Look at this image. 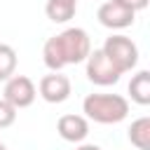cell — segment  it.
<instances>
[{
  "mask_svg": "<svg viewBox=\"0 0 150 150\" xmlns=\"http://www.w3.org/2000/svg\"><path fill=\"white\" fill-rule=\"evenodd\" d=\"M91 52V40L84 28H66L49 38L42 47V61L49 70H61L73 63H82Z\"/></svg>",
  "mask_w": 150,
  "mask_h": 150,
  "instance_id": "6da1fadb",
  "label": "cell"
},
{
  "mask_svg": "<svg viewBox=\"0 0 150 150\" xmlns=\"http://www.w3.org/2000/svg\"><path fill=\"white\" fill-rule=\"evenodd\" d=\"M87 120L98 124H117L129 115V101L120 94H89L82 101Z\"/></svg>",
  "mask_w": 150,
  "mask_h": 150,
  "instance_id": "7a4b0ae2",
  "label": "cell"
},
{
  "mask_svg": "<svg viewBox=\"0 0 150 150\" xmlns=\"http://www.w3.org/2000/svg\"><path fill=\"white\" fill-rule=\"evenodd\" d=\"M101 49H103V54L120 68L122 75L129 73V70H134L136 63H138V47H136V42H134L131 38H127V35H110V38L103 42Z\"/></svg>",
  "mask_w": 150,
  "mask_h": 150,
  "instance_id": "3957f363",
  "label": "cell"
},
{
  "mask_svg": "<svg viewBox=\"0 0 150 150\" xmlns=\"http://www.w3.org/2000/svg\"><path fill=\"white\" fill-rule=\"evenodd\" d=\"M87 61V80L98 84V87H108V84H117L122 73L120 68L103 54V49H94L89 52V56L84 59Z\"/></svg>",
  "mask_w": 150,
  "mask_h": 150,
  "instance_id": "277c9868",
  "label": "cell"
},
{
  "mask_svg": "<svg viewBox=\"0 0 150 150\" xmlns=\"http://www.w3.org/2000/svg\"><path fill=\"white\" fill-rule=\"evenodd\" d=\"M2 94H5L2 98L7 103H12L16 110H21V108L33 105V101L38 96V89H35V84H33L30 77H26V75H12L9 80H5V91Z\"/></svg>",
  "mask_w": 150,
  "mask_h": 150,
  "instance_id": "5b68a950",
  "label": "cell"
},
{
  "mask_svg": "<svg viewBox=\"0 0 150 150\" xmlns=\"http://www.w3.org/2000/svg\"><path fill=\"white\" fill-rule=\"evenodd\" d=\"M38 91L40 96L47 101V103H63L70 91H73V84H70V77L59 73V70H52L49 75H45L38 84Z\"/></svg>",
  "mask_w": 150,
  "mask_h": 150,
  "instance_id": "8992f818",
  "label": "cell"
},
{
  "mask_svg": "<svg viewBox=\"0 0 150 150\" xmlns=\"http://www.w3.org/2000/svg\"><path fill=\"white\" fill-rule=\"evenodd\" d=\"M134 16H136V14H134L131 9H127V7L117 5L115 0L103 2V5L98 7V12H96L98 23H101V26H105V28H110V30L129 28V26L134 23Z\"/></svg>",
  "mask_w": 150,
  "mask_h": 150,
  "instance_id": "52a82bcc",
  "label": "cell"
},
{
  "mask_svg": "<svg viewBox=\"0 0 150 150\" xmlns=\"http://www.w3.org/2000/svg\"><path fill=\"white\" fill-rule=\"evenodd\" d=\"M56 131L68 143H82L89 136V122L84 115H61L56 122Z\"/></svg>",
  "mask_w": 150,
  "mask_h": 150,
  "instance_id": "ba28073f",
  "label": "cell"
},
{
  "mask_svg": "<svg viewBox=\"0 0 150 150\" xmlns=\"http://www.w3.org/2000/svg\"><path fill=\"white\" fill-rule=\"evenodd\" d=\"M129 94H131V101H136L138 105H148L150 103V73L148 70H138L131 77Z\"/></svg>",
  "mask_w": 150,
  "mask_h": 150,
  "instance_id": "9c48e42d",
  "label": "cell"
},
{
  "mask_svg": "<svg viewBox=\"0 0 150 150\" xmlns=\"http://www.w3.org/2000/svg\"><path fill=\"white\" fill-rule=\"evenodd\" d=\"M129 141L138 150H150V117H138L129 127Z\"/></svg>",
  "mask_w": 150,
  "mask_h": 150,
  "instance_id": "30bf717a",
  "label": "cell"
},
{
  "mask_svg": "<svg viewBox=\"0 0 150 150\" xmlns=\"http://www.w3.org/2000/svg\"><path fill=\"white\" fill-rule=\"evenodd\" d=\"M75 9H77V5H70V2H63V0H47V5H45V14L54 23L70 21L75 16Z\"/></svg>",
  "mask_w": 150,
  "mask_h": 150,
  "instance_id": "8fae6325",
  "label": "cell"
},
{
  "mask_svg": "<svg viewBox=\"0 0 150 150\" xmlns=\"http://www.w3.org/2000/svg\"><path fill=\"white\" fill-rule=\"evenodd\" d=\"M14 70H16V52H14V47L0 42V82L9 80L14 75Z\"/></svg>",
  "mask_w": 150,
  "mask_h": 150,
  "instance_id": "7c38bea8",
  "label": "cell"
},
{
  "mask_svg": "<svg viewBox=\"0 0 150 150\" xmlns=\"http://www.w3.org/2000/svg\"><path fill=\"white\" fill-rule=\"evenodd\" d=\"M14 120H16V108L12 103H7L5 98H0V129L12 127Z\"/></svg>",
  "mask_w": 150,
  "mask_h": 150,
  "instance_id": "4fadbf2b",
  "label": "cell"
},
{
  "mask_svg": "<svg viewBox=\"0 0 150 150\" xmlns=\"http://www.w3.org/2000/svg\"><path fill=\"white\" fill-rule=\"evenodd\" d=\"M115 2H117V5H122V7H127V9H131V12L136 14V12L145 9L150 0H115Z\"/></svg>",
  "mask_w": 150,
  "mask_h": 150,
  "instance_id": "5bb4252c",
  "label": "cell"
},
{
  "mask_svg": "<svg viewBox=\"0 0 150 150\" xmlns=\"http://www.w3.org/2000/svg\"><path fill=\"white\" fill-rule=\"evenodd\" d=\"M75 150H101L98 145H91V143H84V145H80V148H75Z\"/></svg>",
  "mask_w": 150,
  "mask_h": 150,
  "instance_id": "9a60e30c",
  "label": "cell"
},
{
  "mask_svg": "<svg viewBox=\"0 0 150 150\" xmlns=\"http://www.w3.org/2000/svg\"><path fill=\"white\" fill-rule=\"evenodd\" d=\"M63 2H70V5H77V0H63Z\"/></svg>",
  "mask_w": 150,
  "mask_h": 150,
  "instance_id": "2e32d148",
  "label": "cell"
},
{
  "mask_svg": "<svg viewBox=\"0 0 150 150\" xmlns=\"http://www.w3.org/2000/svg\"><path fill=\"white\" fill-rule=\"evenodd\" d=\"M0 150H7V148H5V145H2V143H0Z\"/></svg>",
  "mask_w": 150,
  "mask_h": 150,
  "instance_id": "e0dca14e",
  "label": "cell"
}]
</instances>
